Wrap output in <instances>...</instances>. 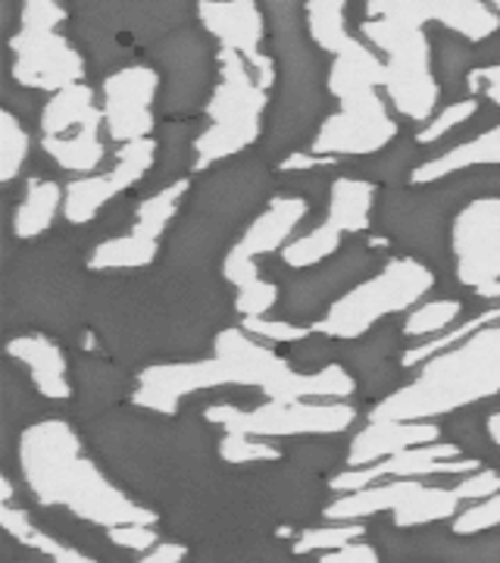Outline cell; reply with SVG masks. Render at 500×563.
<instances>
[{
  "instance_id": "1",
  "label": "cell",
  "mask_w": 500,
  "mask_h": 563,
  "mask_svg": "<svg viewBox=\"0 0 500 563\" xmlns=\"http://www.w3.org/2000/svg\"><path fill=\"white\" fill-rule=\"evenodd\" d=\"M88 325L129 369L213 357L238 322L235 288L222 273H185L169 263L91 273Z\"/></svg>"
},
{
  "instance_id": "2",
  "label": "cell",
  "mask_w": 500,
  "mask_h": 563,
  "mask_svg": "<svg viewBox=\"0 0 500 563\" xmlns=\"http://www.w3.org/2000/svg\"><path fill=\"white\" fill-rule=\"evenodd\" d=\"M85 439L103 470L157 514L213 483L225 466L222 429L200 410L160 413L129 401L85 422Z\"/></svg>"
},
{
  "instance_id": "3",
  "label": "cell",
  "mask_w": 500,
  "mask_h": 563,
  "mask_svg": "<svg viewBox=\"0 0 500 563\" xmlns=\"http://www.w3.org/2000/svg\"><path fill=\"white\" fill-rule=\"evenodd\" d=\"M22 488L32 501L47 510H66L76 520L113 529L129 523H160V514L135 501L103 463L95 457L91 444L66 420L29 422L16 442Z\"/></svg>"
},
{
  "instance_id": "4",
  "label": "cell",
  "mask_w": 500,
  "mask_h": 563,
  "mask_svg": "<svg viewBox=\"0 0 500 563\" xmlns=\"http://www.w3.org/2000/svg\"><path fill=\"white\" fill-rule=\"evenodd\" d=\"M279 195V176L263 154L213 163L191 179L179 217L163 239L160 261L185 273H220L225 254Z\"/></svg>"
},
{
  "instance_id": "5",
  "label": "cell",
  "mask_w": 500,
  "mask_h": 563,
  "mask_svg": "<svg viewBox=\"0 0 500 563\" xmlns=\"http://www.w3.org/2000/svg\"><path fill=\"white\" fill-rule=\"evenodd\" d=\"M266 16V51L276 63V88L257 144L269 163L307 151L335 110L329 91V57L310 35L307 0H260Z\"/></svg>"
},
{
  "instance_id": "6",
  "label": "cell",
  "mask_w": 500,
  "mask_h": 563,
  "mask_svg": "<svg viewBox=\"0 0 500 563\" xmlns=\"http://www.w3.org/2000/svg\"><path fill=\"white\" fill-rule=\"evenodd\" d=\"M91 266L88 251H79L66 235H41L22 242V251H7L3 320L7 332L38 329L47 335H79L88 320Z\"/></svg>"
},
{
  "instance_id": "7",
  "label": "cell",
  "mask_w": 500,
  "mask_h": 563,
  "mask_svg": "<svg viewBox=\"0 0 500 563\" xmlns=\"http://www.w3.org/2000/svg\"><path fill=\"white\" fill-rule=\"evenodd\" d=\"M66 7L88 63L103 73L125 66L135 51H151L198 13V0H66Z\"/></svg>"
},
{
  "instance_id": "8",
  "label": "cell",
  "mask_w": 500,
  "mask_h": 563,
  "mask_svg": "<svg viewBox=\"0 0 500 563\" xmlns=\"http://www.w3.org/2000/svg\"><path fill=\"white\" fill-rule=\"evenodd\" d=\"M269 98H273V91L257 79L251 63L244 60L238 51L220 47V85L200 113L203 129L195 139L191 176L260 144Z\"/></svg>"
},
{
  "instance_id": "9",
  "label": "cell",
  "mask_w": 500,
  "mask_h": 563,
  "mask_svg": "<svg viewBox=\"0 0 500 563\" xmlns=\"http://www.w3.org/2000/svg\"><path fill=\"white\" fill-rule=\"evenodd\" d=\"M69 22L73 13L66 0H22L20 29L7 38L10 81L41 95L85 81L91 63Z\"/></svg>"
},
{
  "instance_id": "10",
  "label": "cell",
  "mask_w": 500,
  "mask_h": 563,
  "mask_svg": "<svg viewBox=\"0 0 500 563\" xmlns=\"http://www.w3.org/2000/svg\"><path fill=\"white\" fill-rule=\"evenodd\" d=\"M360 35L385 63V98L403 129L420 132L438 113L441 91L432 69V41L425 25L391 20H363Z\"/></svg>"
},
{
  "instance_id": "11",
  "label": "cell",
  "mask_w": 500,
  "mask_h": 563,
  "mask_svg": "<svg viewBox=\"0 0 500 563\" xmlns=\"http://www.w3.org/2000/svg\"><path fill=\"white\" fill-rule=\"evenodd\" d=\"M363 235H351L335 254H329L320 263H310V266H300V269L285 266L288 276L279 279V303H276V310L269 317L316 329L325 320V313L344 295H351L357 285L373 279L395 254L379 239L366 242Z\"/></svg>"
},
{
  "instance_id": "12",
  "label": "cell",
  "mask_w": 500,
  "mask_h": 563,
  "mask_svg": "<svg viewBox=\"0 0 500 563\" xmlns=\"http://www.w3.org/2000/svg\"><path fill=\"white\" fill-rule=\"evenodd\" d=\"M216 354L232 366L235 379L257 385L269 401L300 398H357V379L344 363H332L320 373L295 369L281 347L251 335L241 322H232L216 342Z\"/></svg>"
},
{
  "instance_id": "13",
  "label": "cell",
  "mask_w": 500,
  "mask_h": 563,
  "mask_svg": "<svg viewBox=\"0 0 500 563\" xmlns=\"http://www.w3.org/2000/svg\"><path fill=\"white\" fill-rule=\"evenodd\" d=\"M38 135L41 151L69 179L103 169L110 147L103 141L107 129L98 88H91L88 81H76L47 95L38 117Z\"/></svg>"
},
{
  "instance_id": "14",
  "label": "cell",
  "mask_w": 500,
  "mask_h": 563,
  "mask_svg": "<svg viewBox=\"0 0 500 563\" xmlns=\"http://www.w3.org/2000/svg\"><path fill=\"white\" fill-rule=\"evenodd\" d=\"M160 73V110L166 120H191L203 113L220 85V41L198 20L169 32L151 51Z\"/></svg>"
},
{
  "instance_id": "15",
  "label": "cell",
  "mask_w": 500,
  "mask_h": 563,
  "mask_svg": "<svg viewBox=\"0 0 500 563\" xmlns=\"http://www.w3.org/2000/svg\"><path fill=\"white\" fill-rule=\"evenodd\" d=\"M432 285H435L432 269H425L422 263L410 261L403 254H391V261L385 263L373 279H366L351 295H344L316 329L335 339H357L385 317L407 313Z\"/></svg>"
},
{
  "instance_id": "16",
  "label": "cell",
  "mask_w": 500,
  "mask_h": 563,
  "mask_svg": "<svg viewBox=\"0 0 500 563\" xmlns=\"http://www.w3.org/2000/svg\"><path fill=\"white\" fill-rule=\"evenodd\" d=\"M222 432H247L260 439H291L307 432H351L360 422L354 398H300V401H260L251 410L207 407L200 410Z\"/></svg>"
},
{
  "instance_id": "17",
  "label": "cell",
  "mask_w": 500,
  "mask_h": 563,
  "mask_svg": "<svg viewBox=\"0 0 500 563\" xmlns=\"http://www.w3.org/2000/svg\"><path fill=\"white\" fill-rule=\"evenodd\" d=\"M400 132L403 125L381 88H347L335 98V110L325 117L307 151L335 163L341 157H373Z\"/></svg>"
},
{
  "instance_id": "18",
  "label": "cell",
  "mask_w": 500,
  "mask_h": 563,
  "mask_svg": "<svg viewBox=\"0 0 500 563\" xmlns=\"http://www.w3.org/2000/svg\"><path fill=\"white\" fill-rule=\"evenodd\" d=\"M310 217H313V201L310 198L291 195V191L276 195L260 217L251 222V229L241 235L238 244L225 254L220 269L222 279L229 282L235 291L266 279L260 273L263 257L281 254L285 244L295 242L300 232L307 229Z\"/></svg>"
},
{
  "instance_id": "19",
  "label": "cell",
  "mask_w": 500,
  "mask_h": 563,
  "mask_svg": "<svg viewBox=\"0 0 500 563\" xmlns=\"http://www.w3.org/2000/svg\"><path fill=\"white\" fill-rule=\"evenodd\" d=\"M157 157H160V141L157 139L125 141L116 147V157L110 166H103L91 176L66 179L63 220L73 229L95 222L110 203L120 198L122 191H129L132 185H141L151 176V169L157 166Z\"/></svg>"
},
{
  "instance_id": "20",
  "label": "cell",
  "mask_w": 500,
  "mask_h": 563,
  "mask_svg": "<svg viewBox=\"0 0 500 563\" xmlns=\"http://www.w3.org/2000/svg\"><path fill=\"white\" fill-rule=\"evenodd\" d=\"M98 98L107 141L154 139L160 103V73L154 63H125L107 73L98 85Z\"/></svg>"
},
{
  "instance_id": "21",
  "label": "cell",
  "mask_w": 500,
  "mask_h": 563,
  "mask_svg": "<svg viewBox=\"0 0 500 563\" xmlns=\"http://www.w3.org/2000/svg\"><path fill=\"white\" fill-rule=\"evenodd\" d=\"M195 20L220 41V47L238 51L269 91L276 88V63L266 51V16L260 0H198Z\"/></svg>"
},
{
  "instance_id": "22",
  "label": "cell",
  "mask_w": 500,
  "mask_h": 563,
  "mask_svg": "<svg viewBox=\"0 0 500 563\" xmlns=\"http://www.w3.org/2000/svg\"><path fill=\"white\" fill-rule=\"evenodd\" d=\"M225 383H238V379L220 354L200 357V361L154 363L135 373V388L129 401L147 410H160V413H179L181 404L191 395Z\"/></svg>"
},
{
  "instance_id": "23",
  "label": "cell",
  "mask_w": 500,
  "mask_h": 563,
  "mask_svg": "<svg viewBox=\"0 0 500 563\" xmlns=\"http://www.w3.org/2000/svg\"><path fill=\"white\" fill-rule=\"evenodd\" d=\"M73 388H76V395H73L76 417H79V422H91L132 398L135 373L113 361L110 354L76 351V357H73Z\"/></svg>"
},
{
  "instance_id": "24",
  "label": "cell",
  "mask_w": 500,
  "mask_h": 563,
  "mask_svg": "<svg viewBox=\"0 0 500 563\" xmlns=\"http://www.w3.org/2000/svg\"><path fill=\"white\" fill-rule=\"evenodd\" d=\"M7 357L16 361L29 373L44 401H73V357L57 344V335H47L38 329H22L7 339Z\"/></svg>"
},
{
  "instance_id": "25",
  "label": "cell",
  "mask_w": 500,
  "mask_h": 563,
  "mask_svg": "<svg viewBox=\"0 0 500 563\" xmlns=\"http://www.w3.org/2000/svg\"><path fill=\"white\" fill-rule=\"evenodd\" d=\"M438 439V422L435 417H420V420H385V417H369L357 422L351 435V451H347V466H366V463L385 461L398 454L403 448H413L422 442Z\"/></svg>"
},
{
  "instance_id": "26",
  "label": "cell",
  "mask_w": 500,
  "mask_h": 563,
  "mask_svg": "<svg viewBox=\"0 0 500 563\" xmlns=\"http://www.w3.org/2000/svg\"><path fill=\"white\" fill-rule=\"evenodd\" d=\"M425 29H429V41H432V69H435V81H438L441 107L473 98L469 76L481 63L479 41L463 35V32H454V29L435 25V22Z\"/></svg>"
},
{
  "instance_id": "27",
  "label": "cell",
  "mask_w": 500,
  "mask_h": 563,
  "mask_svg": "<svg viewBox=\"0 0 500 563\" xmlns=\"http://www.w3.org/2000/svg\"><path fill=\"white\" fill-rule=\"evenodd\" d=\"M63 198H66V181L25 176L20 201L13 203V217H10V239L32 242L47 235L54 220L63 217Z\"/></svg>"
},
{
  "instance_id": "28",
  "label": "cell",
  "mask_w": 500,
  "mask_h": 563,
  "mask_svg": "<svg viewBox=\"0 0 500 563\" xmlns=\"http://www.w3.org/2000/svg\"><path fill=\"white\" fill-rule=\"evenodd\" d=\"M347 451H351V432H307V435L281 439V454L295 466L316 476H332L344 470Z\"/></svg>"
},
{
  "instance_id": "29",
  "label": "cell",
  "mask_w": 500,
  "mask_h": 563,
  "mask_svg": "<svg viewBox=\"0 0 500 563\" xmlns=\"http://www.w3.org/2000/svg\"><path fill=\"white\" fill-rule=\"evenodd\" d=\"M163 244L144 242L135 239L132 232H120V235H107L100 239L91 251H88V266L91 273L100 269H135V266H151L160 261Z\"/></svg>"
},
{
  "instance_id": "30",
  "label": "cell",
  "mask_w": 500,
  "mask_h": 563,
  "mask_svg": "<svg viewBox=\"0 0 500 563\" xmlns=\"http://www.w3.org/2000/svg\"><path fill=\"white\" fill-rule=\"evenodd\" d=\"M44 401L35 383L29 379V373L22 369L20 363L7 357V383H3V426H7V444L10 451H16V429L29 426V417L35 413Z\"/></svg>"
},
{
  "instance_id": "31",
  "label": "cell",
  "mask_w": 500,
  "mask_h": 563,
  "mask_svg": "<svg viewBox=\"0 0 500 563\" xmlns=\"http://www.w3.org/2000/svg\"><path fill=\"white\" fill-rule=\"evenodd\" d=\"M369 536V520H332L322 517V523H307L295 532V554H325L338 551L341 544Z\"/></svg>"
},
{
  "instance_id": "32",
  "label": "cell",
  "mask_w": 500,
  "mask_h": 563,
  "mask_svg": "<svg viewBox=\"0 0 500 563\" xmlns=\"http://www.w3.org/2000/svg\"><path fill=\"white\" fill-rule=\"evenodd\" d=\"M29 157H32V135L25 129V120L3 107L0 113V179L3 185H13L20 179Z\"/></svg>"
},
{
  "instance_id": "33",
  "label": "cell",
  "mask_w": 500,
  "mask_h": 563,
  "mask_svg": "<svg viewBox=\"0 0 500 563\" xmlns=\"http://www.w3.org/2000/svg\"><path fill=\"white\" fill-rule=\"evenodd\" d=\"M281 354L288 357V363H291L295 369L310 376V373H320L325 366L338 363V339L329 335V332H322V329H310L303 339L285 344Z\"/></svg>"
},
{
  "instance_id": "34",
  "label": "cell",
  "mask_w": 500,
  "mask_h": 563,
  "mask_svg": "<svg viewBox=\"0 0 500 563\" xmlns=\"http://www.w3.org/2000/svg\"><path fill=\"white\" fill-rule=\"evenodd\" d=\"M220 451L229 463L279 461V457H285L281 454V442L260 439V435H247V432H222Z\"/></svg>"
},
{
  "instance_id": "35",
  "label": "cell",
  "mask_w": 500,
  "mask_h": 563,
  "mask_svg": "<svg viewBox=\"0 0 500 563\" xmlns=\"http://www.w3.org/2000/svg\"><path fill=\"white\" fill-rule=\"evenodd\" d=\"M163 526L157 523H129V526H113V529H107V536H110V542L122 548V551H129L132 558H141L144 551H151L154 544L160 542Z\"/></svg>"
},
{
  "instance_id": "36",
  "label": "cell",
  "mask_w": 500,
  "mask_h": 563,
  "mask_svg": "<svg viewBox=\"0 0 500 563\" xmlns=\"http://www.w3.org/2000/svg\"><path fill=\"white\" fill-rule=\"evenodd\" d=\"M320 561L325 563H373V561H381L379 548L376 542L369 539V536H360V539H354V542L341 544L338 551H325L320 554Z\"/></svg>"
},
{
  "instance_id": "37",
  "label": "cell",
  "mask_w": 500,
  "mask_h": 563,
  "mask_svg": "<svg viewBox=\"0 0 500 563\" xmlns=\"http://www.w3.org/2000/svg\"><path fill=\"white\" fill-rule=\"evenodd\" d=\"M191 558V544L181 539H160L151 551H144L138 561L144 563H181Z\"/></svg>"
},
{
  "instance_id": "38",
  "label": "cell",
  "mask_w": 500,
  "mask_h": 563,
  "mask_svg": "<svg viewBox=\"0 0 500 563\" xmlns=\"http://www.w3.org/2000/svg\"><path fill=\"white\" fill-rule=\"evenodd\" d=\"M488 3H491V7L498 10V16H500V0H488Z\"/></svg>"
}]
</instances>
